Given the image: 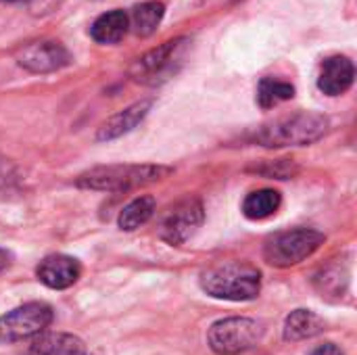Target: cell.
<instances>
[{
  "mask_svg": "<svg viewBox=\"0 0 357 355\" xmlns=\"http://www.w3.org/2000/svg\"><path fill=\"white\" fill-rule=\"evenodd\" d=\"M207 295L224 301H251L261 291V272L247 262H222L201 274Z\"/></svg>",
  "mask_w": 357,
  "mask_h": 355,
  "instance_id": "1",
  "label": "cell"
},
{
  "mask_svg": "<svg viewBox=\"0 0 357 355\" xmlns=\"http://www.w3.org/2000/svg\"><path fill=\"white\" fill-rule=\"evenodd\" d=\"M328 117L322 113H295L289 117H280L268 126H264L255 140L264 146H305L320 140L328 132Z\"/></svg>",
  "mask_w": 357,
  "mask_h": 355,
  "instance_id": "2",
  "label": "cell"
},
{
  "mask_svg": "<svg viewBox=\"0 0 357 355\" xmlns=\"http://www.w3.org/2000/svg\"><path fill=\"white\" fill-rule=\"evenodd\" d=\"M172 174V167L165 165H102L94 167L77 178L79 188L105 190V192H121L138 186H146L159 182Z\"/></svg>",
  "mask_w": 357,
  "mask_h": 355,
  "instance_id": "3",
  "label": "cell"
},
{
  "mask_svg": "<svg viewBox=\"0 0 357 355\" xmlns=\"http://www.w3.org/2000/svg\"><path fill=\"white\" fill-rule=\"evenodd\" d=\"M324 245V234L310 228L287 230L270 236L264 247V257L270 266L291 268L312 257Z\"/></svg>",
  "mask_w": 357,
  "mask_h": 355,
  "instance_id": "4",
  "label": "cell"
},
{
  "mask_svg": "<svg viewBox=\"0 0 357 355\" xmlns=\"http://www.w3.org/2000/svg\"><path fill=\"white\" fill-rule=\"evenodd\" d=\"M264 337V326L251 318H226L207 333V343L218 355H238L253 349Z\"/></svg>",
  "mask_w": 357,
  "mask_h": 355,
  "instance_id": "5",
  "label": "cell"
},
{
  "mask_svg": "<svg viewBox=\"0 0 357 355\" xmlns=\"http://www.w3.org/2000/svg\"><path fill=\"white\" fill-rule=\"evenodd\" d=\"M52 308L40 301L25 303L0 318V343H15L44 333L52 322Z\"/></svg>",
  "mask_w": 357,
  "mask_h": 355,
  "instance_id": "6",
  "label": "cell"
},
{
  "mask_svg": "<svg viewBox=\"0 0 357 355\" xmlns=\"http://www.w3.org/2000/svg\"><path fill=\"white\" fill-rule=\"evenodd\" d=\"M186 44H188L186 38H176V40L161 44L159 48L149 50L144 56L136 61V65L132 67V75L138 82L157 84V80H163L165 75L174 71V63L180 61V54Z\"/></svg>",
  "mask_w": 357,
  "mask_h": 355,
  "instance_id": "7",
  "label": "cell"
},
{
  "mask_svg": "<svg viewBox=\"0 0 357 355\" xmlns=\"http://www.w3.org/2000/svg\"><path fill=\"white\" fill-rule=\"evenodd\" d=\"M203 224V205L195 199L178 203L161 224V239L169 245L186 243Z\"/></svg>",
  "mask_w": 357,
  "mask_h": 355,
  "instance_id": "8",
  "label": "cell"
},
{
  "mask_svg": "<svg viewBox=\"0 0 357 355\" xmlns=\"http://www.w3.org/2000/svg\"><path fill=\"white\" fill-rule=\"evenodd\" d=\"M17 61L21 67H25L33 73H48V71H56V69L69 65L71 56L63 44L52 42V40H42V42H33V44L25 46L19 52Z\"/></svg>",
  "mask_w": 357,
  "mask_h": 355,
  "instance_id": "9",
  "label": "cell"
},
{
  "mask_svg": "<svg viewBox=\"0 0 357 355\" xmlns=\"http://www.w3.org/2000/svg\"><path fill=\"white\" fill-rule=\"evenodd\" d=\"M38 278L42 285H46L48 289H69L71 285L77 282L82 268L77 264V259L69 257V255H48L40 262L38 270H36Z\"/></svg>",
  "mask_w": 357,
  "mask_h": 355,
  "instance_id": "10",
  "label": "cell"
},
{
  "mask_svg": "<svg viewBox=\"0 0 357 355\" xmlns=\"http://www.w3.org/2000/svg\"><path fill=\"white\" fill-rule=\"evenodd\" d=\"M356 77V69L354 63L347 56H331L322 63V71L318 77V88L328 94V96H339L343 92H347L354 84Z\"/></svg>",
  "mask_w": 357,
  "mask_h": 355,
  "instance_id": "11",
  "label": "cell"
},
{
  "mask_svg": "<svg viewBox=\"0 0 357 355\" xmlns=\"http://www.w3.org/2000/svg\"><path fill=\"white\" fill-rule=\"evenodd\" d=\"M153 103L151 100H140L119 113H115L113 117H109L100 130H98V140H113V138H119L128 132H132L144 117L146 113L151 111Z\"/></svg>",
  "mask_w": 357,
  "mask_h": 355,
  "instance_id": "12",
  "label": "cell"
},
{
  "mask_svg": "<svg viewBox=\"0 0 357 355\" xmlns=\"http://www.w3.org/2000/svg\"><path fill=\"white\" fill-rule=\"evenodd\" d=\"M29 355H88L82 339L67 333H48L33 341Z\"/></svg>",
  "mask_w": 357,
  "mask_h": 355,
  "instance_id": "13",
  "label": "cell"
},
{
  "mask_svg": "<svg viewBox=\"0 0 357 355\" xmlns=\"http://www.w3.org/2000/svg\"><path fill=\"white\" fill-rule=\"evenodd\" d=\"M324 331V320L310 310H295L284 320V341H305Z\"/></svg>",
  "mask_w": 357,
  "mask_h": 355,
  "instance_id": "14",
  "label": "cell"
},
{
  "mask_svg": "<svg viewBox=\"0 0 357 355\" xmlns=\"http://www.w3.org/2000/svg\"><path fill=\"white\" fill-rule=\"evenodd\" d=\"M128 27L130 17L123 10H109L92 23L90 33L100 44H117L128 33Z\"/></svg>",
  "mask_w": 357,
  "mask_h": 355,
  "instance_id": "15",
  "label": "cell"
},
{
  "mask_svg": "<svg viewBox=\"0 0 357 355\" xmlns=\"http://www.w3.org/2000/svg\"><path fill=\"white\" fill-rule=\"evenodd\" d=\"M282 203V197L278 190H272V188H261V190H255L251 192L245 203H243V213L249 218V220H266L270 218L272 213L278 211Z\"/></svg>",
  "mask_w": 357,
  "mask_h": 355,
  "instance_id": "16",
  "label": "cell"
},
{
  "mask_svg": "<svg viewBox=\"0 0 357 355\" xmlns=\"http://www.w3.org/2000/svg\"><path fill=\"white\" fill-rule=\"evenodd\" d=\"M163 15H165V6H163V2L149 0V2L138 4V6L132 10L130 25L134 27V31H136L138 36L146 38V36H151V33L159 27V23H161Z\"/></svg>",
  "mask_w": 357,
  "mask_h": 355,
  "instance_id": "17",
  "label": "cell"
},
{
  "mask_svg": "<svg viewBox=\"0 0 357 355\" xmlns=\"http://www.w3.org/2000/svg\"><path fill=\"white\" fill-rule=\"evenodd\" d=\"M155 213V199L153 197H138L132 203H128L119 213V228L126 232H132L140 226H144Z\"/></svg>",
  "mask_w": 357,
  "mask_h": 355,
  "instance_id": "18",
  "label": "cell"
},
{
  "mask_svg": "<svg viewBox=\"0 0 357 355\" xmlns=\"http://www.w3.org/2000/svg\"><path fill=\"white\" fill-rule=\"evenodd\" d=\"M295 96V86L282 80H274V77H266L259 82L257 88V100L264 109H272L284 100H291Z\"/></svg>",
  "mask_w": 357,
  "mask_h": 355,
  "instance_id": "19",
  "label": "cell"
},
{
  "mask_svg": "<svg viewBox=\"0 0 357 355\" xmlns=\"http://www.w3.org/2000/svg\"><path fill=\"white\" fill-rule=\"evenodd\" d=\"M312 355H343V349L341 347H337L335 343H324V345H320V347H316Z\"/></svg>",
  "mask_w": 357,
  "mask_h": 355,
  "instance_id": "20",
  "label": "cell"
},
{
  "mask_svg": "<svg viewBox=\"0 0 357 355\" xmlns=\"http://www.w3.org/2000/svg\"><path fill=\"white\" fill-rule=\"evenodd\" d=\"M8 259H10V255L4 249H0V272L8 266Z\"/></svg>",
  "mask_w": 357,
  "mask_h": 355,
  "instance_id": "21",
  "label": "cell"
},
{
  "mask_svg": "<svg viewBox=\"0 0 357 355\" xmlns=\"http://www.w3.org/2000/svg\"><path fill=\"white\" fill-rule=\"evenodd\" d=\"M6 2H23V0H6Z\"/></svg>",
  "mask_w": 357,
  "mask_h": 355,
  "instance_id": "22",
  "label": "cell"
}]
</instances>
